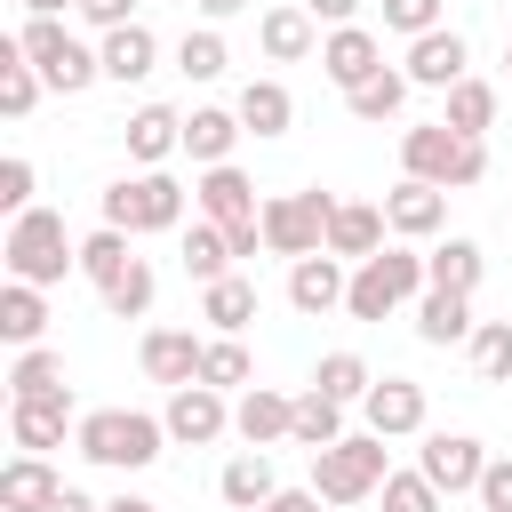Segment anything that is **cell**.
<instances>
[{
    "mask_svg": "<svg viewBox=\"0 0 512 512\" xmlns=\"http://www.w3.org/2000/svg\"><path fill=\"white\" fill-rule=\"evenodd\" d=\"M64 432H80L72 392H56V400H8V440H16V456H48V448H64Z\"/></svg>",
    "mask_w": 512,
    "mask_h": 512,
    "instance_id": "obj_15",
    "label": "cell"
},
{
    "mask_svg": "<svg viewBox=\"0 0 512 512\" xmlns=\"http://www.w3.org/2000/svg\"><path fill=\"white\" fill-rule=\"evenodd\" d=\"M0 264L8 280H32V288H56L64 272H80V240L64 232L56 208H24L8 216V240H0Z\"/></svg>",
    "mask_w": 512,
    "mask_h": 512,
    "instance_id": "obj_3",
    "label": "cell"
},
{
    "mask_svg": "<svg viewBox=\"0 0 512 512\" xmlns=\"http://www.w3.org/2000/svg\"><path fill=\"white\" fill-rule=\"evenodd\" d=\"M304 8H312V24L344 32V24H360V8H368V0H304Z\"/></svg>",
    "mask_w": 512,
    "mask_h": 512,
    "instance_id": "obj_49",
    "label": "cell"
},
{
    "mask_svg": "<svg viewBox=\"0 0 512 512\" xmlns=\"http://www.w3.org/2000/svg\"><path fill=\"white\" fill-rule=\"evenodd\" d=\"M56 392H72V384H64V352L32 344V352L8 360V400H56Z\"/></svg>",
    "mask_w": 512,
    "mask_h": 512,
    "instance_id": "obj_33",
    "label": "cell"
},
{
    "mask_svg": "<svg viewBox=\"0 0 512 512\" xmlns=\"http://www.w3.org/2000/svg\"><path fill=\"white\" fill-rule=\"evenodd\" d=\"M80 24H96V40H104V32L136 24V0H80Z\"/></svg>",
    "mask_w": 512,
    "mask_h": 512,
    "instance_id": "obj_48",
    "label": "cell"
},
{
    "mask_svg": "<svg viewBox=\"0 0 512 512\" xmlns=\"http://www.w3.org/2000/svg\"><path fill=\"white\" fill-rule=\"evenodd\" d=\"M384 224H392V240L424 248V240H440V232H448V192H440V184L400 176V184L384 192Z\"/></svg>",
    "mask_w": 512,
    "mask_h": 512,
    "instance_id": "obj_11",
    "label": "cell"
},
{
    "mask_svg": "<svg viewBox=\"0 0 512 512\" xmlns=\"http://www.w3.org/2000/svg\"><path fill=\"white\" fill-rule=\"evenodd\" d=\"M240 256H232V240H224V224H208V216H192V232H184V272L208 288V280H224Z\"/></svg>",
    "mask_w": 512,
    "mask_h": 512,
    "instance_id": "obj_37",
    "label": "cell"
},
{
    "mask_svg": "<svg viewBox=\"0 0 512 512\" xmlns=\"http://www.w3.org/2000/svg\"><path fill=\"white\" fill-rule=\"evenodd\" d=\"M288 440L312 448V456L336 448V440H344V400H328L320 384H304V392H296V424H288Z\"/></svg>",
    "mask_w": 512,
    "mask_h": 512,
    "instance_id": "obj_32",
    "label": "cell"
},
{
    "mask_svg": "<svg viewBox=\"0 0 512 512\" xmlns=\"http://www.w3.org/2000/svg\"><path fill=\"white\" fill-rule=\"evenodd\" d=\"M32 184H40V176H32V160H24V152H16V160H0V208H8V216L40 208V200H32Z\"/></svg>",
    "mask_w": 512,
    "mask_h": 512,
    "instance_id": "obj_46",
    "label": "cell"
},
{
    "mask_svg": "<svg viewBox=\"0 0 512 512\" xmlns=\"http://www.w3.org/2000/svg\"><path fill=\"white\" fill-rule=\"evenodd\" d=\"M384 480H392L384 440H376V432H344L336 448H320V456H312V480H304V488H312L320 504H368Z\"/></svg>",
    "mask_w": 512,
    "mask_h": 512,
    "instance_id": "obj_7",
    "label": "cell"
},
{
    "mask_svg": "<svg viewBox=\"0 0 512 512\" xmlns=\"http://www.w3.org/2000/svg\"><path fill=\"white\" fill-rule=\"evenodd\" d=\"M96 56H104V80L136 88V80H152L160 40H152V24H120V32H104V40H96Z\"/></svg>",
    "mask_w": 512,
    "mask_h": 512,
    "instance_id": "obj_27",
    "label": "cell"
},
{
    "mask_svg": "<svg viewBox=\"0 0 512 512\" xmlns=\"http://www.w3.org/2000/svg\"><path fill=\"white\" fill-rule=\"evenodd\" d=\"M216 496H224L232 512H264V504L280 496L272 448H232V456H224V472H216Z\"/></svg>",
    "mask_w": 512,
    "mask_h": 512,
    "instance_id": "obj_21",
    "label": "cell"
},
{
    "mask_svg": "<svg viewBox=\"0 0 512 512\" xmlns=\"http://www.w3.org/2000/svg\"><path fill=\"white\" fill-rule=\"evenodd\" d=\"M384 232H392V224H384V200H336V216H328V256L368 264L376 248H392Z\"/></svg>",
    "mask_w": 512,
    "mask_h": 512,
    "instance_id": "obj_20",
    "label": "cell"
},
{
    "mask_svg": "<svg viewBox=\"0 0 512 512\" xmlns=\"http://www.w3.org/2000/svg\"><path fill=\"white\" fill-rule=\"evenodd\" d=\"M40 88H48V80L24 64V48H16V40H0V112H8V120H24V112L40 104Z\"/></svg>",
    "mask_w": 512,
    "mask_h": 512,
    "instance_id": "obj_41",
    "label": "cell"
},
{
    "mask_svg": "<svg viewBox=\"0 0 512 512\" xmlns=\"http://www.w3.org/2000/svg\"><path fill=\"white\" fill-rule=\"evenodd\" d=\"M104 512H160V504H152V496H112Z\"/></svg>",
    "mask_w": 512,
    "mask_h": 512,
    "instance_id": "obj_54",
    "label": "cell"
},
{
    "mask_svg": "<svg viewBox=\"0 0 512 512\" xmlns=\"http://www.w3.org/2000/svg\"><path fill=\"white\" fill-rule=\"evenodd\" d=\"M424 384L416 376H376L368 384V400H360V424L376 432V440H408V432H424Z\"/></svg>",
    "mask_w": 512,
    "mask_h": 512,
    "instance_id": "obj_12",
    "label": "cell"
},
{
    "mask_svg": "<svg viewBox=\"0 0 512 512\" xmlns=\"http://www.w3.org/2000/svg\"><path fill=\"white\" fill-rule=\"evenodd\" d=\"M104 224L112 232H184V184L168 176V168H136V176H120V184H104Z\"/></svg>",
    "mask_w": 512,
    "mask_h": 512,
    "instance_id": "obj_5",
    "label": "cell"
},
{
    "mask_svg": "<svg viewBox=\"0 0 512 512\" xmlns=\"http://www.w3.org/2000/svg\"><path fill=\"white\" fill-rule=\"evenodd\" d=\"M200 320H208L216 336H240V328L256 320V280H248V272L208 280V288H200Z\"/></svg>",
    "mask_w": 512,
    "mask_h": 512,
    "instance_id": "obj_31",
    "label": "cell"
},
{
    "mask_svg": "<svg viewBox=\"0 0 512 512\" xmlns=\"http://www.w3.org/2000/svg\"><path fill=\"white\" fill-rule=\"evenodd\" d=\"M464 352H472V376L480 384H512V320H480Z\"/></svg>",
    "mask_w": 512,
    "mask_h": 512,
    "instance_id": "obj_42",
    "label": "cell"
},
{
    "mask_svg": "<svg viewBox=\"0 0 512 512\" xmlns=\"http://www.w3.org/2000/svg\"><path fill=\"white\" fill-rule=\"evenodd\" d=\"M120 136H128V160L136 168H160L168 152H184V112L176 104H136Z\"/></svg>",
    "mask_w": 512,
    "mask_h": 512,
    "instance_id": "obj_23",
    "label": "cell"
},
{
    "mask_svg": "<svg viewBox=\"0 0 512 512\" xmlns=\"http://www.w3.org/2000/svg\"><path fill=\"white\" fill-rule=\"evenodd\" d=\"M288 424H296V400H288V392H272V384H248V392L232 400V432H240L248 448L288 440Z\"/></svg>",
    "mask_w": 512,
    "mask_h": 512,
    "instance_id": "obj_24",
    "label": "cell"
},
{
    "mask_svg": "<svg viewBox=\"0 0 512 512\" xmlns=\"http://www.w3.org/2000/svg\"><path fill=\"white\" fill-rule=\"evenodd\" d=\"M152 296H160V280H152V264L136 256V264L104 288V312H112V320H144V312H152Z\"/></svg>",
    "mask_w": 512,
    "mask_h": 512,
    "instance_id": "obj_43",
    "label": "cell"
},
{
    "mask_svg": "<svg viewBox=\"0 0 512 512\" xmlns=\"http://www.w3.org/2000/svg\"><path fill=\"white\" fill-rule=\"evenodd\" d=\"M480 512H512V456H488V472H480Z\"/></svg>",
    "mask_w": 512,
    "mask_h": 512,
    "instance_id": "obj_47",
    "label": "cell"
},
{
    "mask_svg": "<svg viewBox=\"0 0 512 512\" xmlns=\"http://www.w3.org/2000/svg\"><path fill=\"white\" fill-rule=\"evenodd\" d=\"M384 32H400V40L440 32V0H384Z\"/></svg>",
    "mask_w": 512,
    "mask_h": 512,
    "instance_id": "obj_45",
    "label": "cell"
},
{
    "mask_svg": "<svg viewBox=\"0 0 512 512\" xmlns=\"http://www.w3.org/2000/svg\"><path fill=\"white\" fill-rule=\"evenodd\" d=\"M328 216H336V200L328 192H272L264 200V256H288V264H304V256H320L328 248Z\"/></svg>",
    "mask_w": 512,
    "mask_h": 512,
    "instance_id": "obj_8",
    "label": "cell"
},
{
    "mask_svg": "<svg viewBox=\"0 0 512 512\" xmlns=\"http://www.w3.org/2000/svg\"><path fill=\"white\" fill-rule=\"evenodd\" d=\"M320 72L352 96V88H368V80L384 72V40H376L368 24H344V32H328V40H320Z\"/></svg>",
    "mask_w": 512,
    "mask_h": 512,
    "instance_id": "obj_17",
    "label": "cell"
},
{
    "mask_svg": "<svg viewBox=\"0 0 512 512\" xmlns=\"http://www.w3.org/2000/svg\"><path fill=\"white\" fill-rule=\"evenodd\" d=\"M472 296H456V288H424L416 296V336L432 344V352H448V344H472Z\"/></svg>",
    "mask_w": 512,
    "mask_h": 512,
    "instance_id": "obj_26",
    "label": "cell"
},
{
    "mask_svg": "<svg viewBox=\"0 0 512 512\" xmlns=\"http://www.w3.org/2000/svg\"><path fill=\"white\" fill-rule=\"evenodd\" d=\"M416 472H424L440 496H472V488H480V472H488V448H480L472 432H424Z\"/></svg>",
    "mask_w": 512,
    "mask_h": 512,
    "instance_id": "obj_10",
    "label": "cell"
},
{
    "mask_svg": "<svg viewBox=\"0 0 512 512\" xmlns=\"http://www.w3.org/2000/svg\"><path fill=\"white\" fill-rule=\"evenodd\" d=\"M240 136H248V128H240V112H224V104H192V112H184V152H192V168H224Z\"/></svg>",
    "mask_w": 512,
    "mask_h": 512,
    "instance_id": "obj_25",
    "label": "cell"
},
{
    "mask_svg": "<svg viewBox=\"0 0 512 512\" xmlns=\"http://www.w3.org/2000/svg\"><path fill=\"white\" fill-rule=\"evenodd\" d=\"M0 344H16V352L48 344V288H32V280L0 288Z\"/></svg>",
    "mask_w": 512,
    "mask_h": 512,
    "instance_id": "obj_28",
    "label": "cell"
},
{
    "mask_svg": "<svg viewBox=\"0 0 512 512\" xmlns=\"http://www.w3.org/2000/svg\"><path fill=\"white\" fill-rule=\"evenodd\" d=\"M344 296H352V272H344V256H304V264H288V304L304 312V320H320V312H344Z\"/></svg>",
    "mask_w": 512,
    "mask_h": 512,
    "instance_id": "obj_18",
    "label": "cell"
},
{
    "mask_svg": "<svg viewBox=\"0 0 512 512\" xmlns=\"http://www.w3.org/2000/svg\"><path fill=\"white\" fill-rule=\"evenodd\" d=\"M16 48H24V64H32L56 96H80V88H96V80H104V56H96L88 40H72V32H64V16H24Z\"/></svg>",
    "mask_w": 512,
    "mask_h": 512,
    "instance_id": "obj_6",
    "label": "cell"
},
{
    "mask_svg": "<svg viewBox=\"0 0 512 512\" xmlns=\"http://www.w3.org/2000/svg\"><path fill=\"white\" fill-rule=\"evenodd\" d=\"M160 424H168L176 448H208V440L232 432V392H216V384H184V392H168Z\"/></svg>",
    "mask_w": 512,
    "mask_h": 512,
    "instance_id": "obj_9",
    "label": "cell"
},
{
    "mask_svg": "<svg viewBox=\"0 0 512 512\" xmlns=\"http://www.w3.org/2000/svg\"><path fill=\"white\" fill-rule=\"evenodd\" d=\"M440 120H448L456 136H488V128H496V88H488V80H456V88L440 96Z\"/></svg>",
    "mask_w": 512,
    "mask_h": 512,
    "instance_id": "obj_36",
    "label": "cell"
},
{
    "mask_svg": "<svg viewBox=\"0 0 512 512\" xmlns=\"http://www.w3.org/2000/svg\"><path fill=\"white\" fill-rule=\"evenodd\" d=\"M424 272H432V288L472 296V288H480V272H488V256H480V240L448 232V240H432V248H424Z\"/></svg>",
    "mask_w": 512,
    "mask_h": 512,
    "instance_id": "obj_30",
    "label": "cell"
},
{
    "mask_svg": "<svg viewBox=\"0 0 512 512\" xmlns=\"http://www.w3.org/2000/svg\"><path fill=\"white\" fill-rule=\"evenodd\" d=\"M232 112H240L248 136H288V128H296V96H288L280 80H248V88L232 96Z\"/></svg>",
    "mask_w": 512,
    "mask_h": 512,
    "instance_id": "obj_29",
    "label": "cell"
},
{
    "mask_svg": "<svg viewBox=\"0 0 512 512\" xmlns=\"http://www.w3.org/2000/svg\"><path fill=\"white\" fill-rule=\"evenodd\" d=\"M400 176L440 184V192H472L488 176V144L456 136L448 120H416V128H400Z\"/></svg>",
    "mask_w": 512,
    "mask_h": 512,
    "instance_id": "obj_1",
    "label": "cell"
},
{
    "mask_svg": "<svg viewBox=\"0 0 512 512\" xmlns=\"http://www.w3.org/2000/svg\"><path fill=\"white\" fill-rule=\"evenodd\" d=\"M256 48H264L272 64H304V56H320V24H312V8H304V0H272V8L256 16Z\"/></svg>",
    "mask_w": 512,
    "mask_h": 512,
    "instance_id": "obj_16",
    "label": "cell"
},
{
    "mask_svg": "<svg viewBox=\"0 0 512 512\" xmlns=\"http://www.w3.org/2000/svg\"><path fill=\"white\" fill-rule=\"evenodd\" d=\"M48 512H104V504H96V496H80V488H64V496H56Z\"/></svg>",
    "mask_w": 512,
    "mask_h": 512,
    "instance_id": "obj_52",
    "label": "cell"
},
{
    "mask_svg": "<svg viewBox=\"0 0 512 512\" xmlns=\"http://www.w3.org/2000/svg\"><path fill=\"white\" fill-rule=\"evenodd\" d=\"M376 504H384V512H440V488L408 464V472H392V480L376 488Z\"/></svg>",
    "mask_w": 512,
    "mask_h": 512,
    "instance_id": "obj_44",
    "label": "cell"
},
{
    "mask_svg": "<svg viewBox=\"0 0 512 512\" xmlns=\"http://www.w3.org/2000/svg\"><path fill=\"white\" fill-rule=\"evenodd\" d=\"M200 384H216V392H248L256 384V360H248V344L240 336H208V352H200Z\"/></svg>",
    "mask_w": 512,
    "mask_h": 512,
    "instance_id": "obj_38",
    "label": "cell"
},
{
    "mask_svg": "<svg viewBox=\"0 0 512 512\" xmlns=\"http://www.w3.org/2000/svg\"><path fill=\"white\" fill-rule=\"evenodd\" d=\"M312 384H320L328 400H344V408H360V400H368V384H376V368H368L360 352H320V368H312Z\"/></svg>",
    "mask_w": 512,
    "mask_h": 512,
    "instance_id": "obj_39",
    "label": "cell"
},
{
    "mask_svg": "<svg viewBox=\"0 0 512 512\" xmlns=\"http://www.w3.org/2000/svg\"><path fill=\"white\" fill-rule=\"evenodd\" d=\"M464 64H472V48H464V32H448V24H440V32H424V40H408V56H400L408 88H440V96H448L456 80H472Z\"/></svg>",
    "mask_w": 512,
    "mask_h": 512,
    "instance_id": "obj_13",
    "label": "cell"
},
{
    "mask_svg": "<svg viewBox=\"0 0 512 512\" xmlns=\"http://www.w3.org/2000/svg\"><path fill=\"white\" fill-rule=\"evenodd\" d=\"M72 480L48 464V456H8L0 464V512H48Z\"/></svg>",
    "mask_w": 512,
    "mask_h": 512,
    "instance_id": "obj_22",
    "label": "cell"
},
{
    "mask_svg": "<svg viewBox=\"0 0 512 512\" xmlns=\"http://www.w3.org/2000/svg\"><path fill=\"white\" fill-rule=\"evenodd\" d=\"M344 112H352V120H368V128L400 120V112H408V72H400V64H384L368 88H352V96H344Z\"/></svg>",
    "mask_w": 512,
    "mask_h": 512,
    "instance_id": "obj_34",
    "label": "cell"
},
{
    "mask_svg": "<svg viewBox=\"0 0 512 512\" xmlns=\"http://www.w3.org/2000/svg\"><path fill=\"white\" fill-rule=\"evenodd\" d=\"M72 448H80L88 464H104V472H144V464H160L168 424L144 416V408H88L80 432H72Z\"/></svg>",
    "mask_w": 512,
    "mask_h": 512,
    "instance_id": "obj_2",
    "label": "cell"
},
{
    "mask_svg": "<svg viewBox=\"0 0 512 512\" xmlns=\"http://www.w3.org/2000/svg\"><path fill=\"white\" fill-rule=\"evenodd\" d=\"M504 64H512V48H504Z\"/></svg>",
    "mask_w": 512,
    "mask_h": 512,
    "instance_id": "obj_55",
    "label": "cell"
},
{
    "mask_svg": "<svg viewBox=\"0 0 512 512\" xmlns=\"http://www.w3.org/2000/svg\"><path fill=\"white\" fill-rule=\"evenodd\" d=\"M224 64H232V48H224L216 24H192V32L176 40V72H184V80H224Z\"/></svg>",
    "mask_w": 512,
    "mask_h": 512,
    "instance_id": "obj_40",
    "label": "cell"
},
{
    "mask_svg": "<svg viewBox=\"0 0 512 512\" xmlns=\"http://www.w3.org/2000/svg\"><path fill=\"white\" fill-rule=\"evenodd\" d=\"M264 512H320V496H312V488H280Z\"/></svg>",
    "mask_w": 512,
    "mask_h": 512,
    "instance_id": "obj_50",
    "label": "cell"
},
{
    "mask_svg": "<svg viewBox=\"0 0 512 512\" xmlns=\"http://www.w3.org/2000/svg\"><path fill=\"white\" fill-rule=\"evenodd\" d=\"M192 8H200V24H224V16H240L248 0H192Z\"/></svg>",
    "mask_w": 512,
    "mask_h": 512,
    "instance_id": "obj_51",
    "label": "cell"
},
{
    "mask_svg": "<svg viewBox=\"0 0 512 512\" xmlns=\"http://www.w3.org/2000/svg\"><path fill=\"white\" fill-rule=\"evenodd\" d=\"M192 208L208 216V224H224V232H240V224H256L264 216V200H256V184L224 160V168H200V184H192Z\"/></svg>",
    "mask_w": 512,
    "mask_h": 512,
    "instance_id": "obj_14",
    "label": "cell"
},
{
    "mask_svg": "<svg viewBox=\"0 0 512 512\" xmlns=\"http://www.w3.org/2000/svg\"><path fill=\"white\" fill-rule=\"evenodd\" d=\"M200 336L192 328H144V344H136V360H144V376L152 384H168V392H184V384H200Z\"/></svg>",
    "mask_w": 512,
    "mask_h": 512,
    "instance_id": "obj_19",
    "label": "cell"
},
{
    "mask_svg": "<svg viewBox=\"0 0 512 512\" xmlns=\"http://www.w3.org/2000/svg\"><path fill=\"white\" fill-rule=\"evenodd\" d=\"M64 8H80V0H24V16H64Z\"/></svg>",
    "mask_w": 512,
    "mask_h": 512,
    "instance_id": "obj_53",
    "label": "cell"
},
{
    "mask_svg": "<svg viewBox=\"0 0 512 512\" xmlns=\"http://www.w3.org/2000/svg\"><path fill=\"white\" fill-rule=\"evenodd\" d=\"M128 264H136V248H128V232H112V224H96V232L80 240V280H88L96 296H104V288H112V280H120Z\"/></svg>",
    "mask_w": 512,
    "mask_h": 512,
    "instance_id": "obj_35",
    "label": "cell"
},
{
    "mask_svg": "<svg viewBox=\"0 0 512 512\" xmlns=\"http://www.w3.org/2000/svg\"><path fill=\"white\" fill-rule=\"evenodd\" d=\"M424 288H432L424 248L392 240V248H376L368 264H352V296H344V312H352V320H392V312H400V304H416Z\"/></svg>",
    "mask_w": 512,
    "mask_h": 512,
    "instance_id": "obj_4",
    "label": "cell"
}]
</instances>
